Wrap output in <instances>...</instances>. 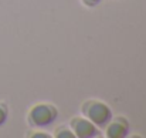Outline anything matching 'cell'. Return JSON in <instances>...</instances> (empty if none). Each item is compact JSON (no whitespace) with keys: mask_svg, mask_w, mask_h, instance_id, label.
I'll return each instance as SVG.
<instances>
[{"mask_svg":"<svg viewBox=\"0 0 146 138\" xmlns=\"http://www.w3.org/2000/svg\"><path fill=\"white\" fill-rule=\"evenodd\" d=\"M81 110H82V114L90 121H92L97 127H106V124L112 118V113H111L109 107L102 101L90 100L82 104Z\"/></svg>","mask_w":146,"mask_h":138,"instance_id":"6da1fadb","label":"cell"},{"mask_svg":"<svg viewBox=\"0 0 146 138\" xmlns=\"http://www.w3.org/2000/svg\"><path fill=\"white\" fill-rule=\"evenodd\" d=\"M58 115V111L54 105L43 102L34 105L29 113V123L34 127H47Z\"/></svg>","mask_w":146,"mask_h":138,"instance_id":"7a4b0ae2","label":"cell"},{"mask_svg":"<svg viewBox=\"0 0 146 138\" xmlns=\"http://www.w3.org/2000/svg\"><path fill=\"white\" fill-rule=\"evenodd\" d=\"M71 127H72V133L75 134V137L78 138H92L99 135L98 127L92 121H90L87 117H75V118H72Z\"/></svg>","mask_w":146,"mask_h":138,"instance_id":"3957f363","label":"cell"},{"mask_svg":"<svg viewBox=\"0 0 146 138\" xmlns=\"http://www.w3.org/2000/svg\"><path fill=\"white\" fill-rule=\"evenodd\" d=\"M129 133V123L125 117H116L111 118V121L106 124V135L109 138H123Z\"/></svg>","mask_w":146,"mask_h":138,"instance_id":"277c9868","label":"cell"},{"mask_svg":"<svg viewBox=\"0 0 146 138\" xmlns=\"http://www.w3.org/2000/svg\"><path fill=\"white\" fill-rule=\"evenodd\" d=\"M55 137L57 138H75V134L71 133V130H68L67 127H60L55 130Z\"/></svg>","mask_w":146,"mask_h":138,"instance_id":"5b68a950","label":"cell"},{"mask_svg":"<svg viewBox=\"0 0 146 138\" xmlns=\"http://www.w3.org/2000/svg\"><path fill=\"white\" fill-rule=\"evenodd\" d=\"M7 107L6 105H3V104H0V125H3L4 123H6V120H7Z\"/></svg>","mask_w":146,"mask_h":138,"instance_id":"8992f818","label":"cell"},{"mask_svg":"<svg viewBox=\"0 0 146 138\" xmlns=\"http://www.w3.org/2000/svg\"><path fill=\"white\" fill-rule=\"evenodd\" d=\"M99 1H101V0H82V3H84V4H87V6H90V7L97 6Z\"/></svg>","mask_w":146,"mask_h":138,"instance_id":"52a82bcc","label":"cell"}]
</instances>
